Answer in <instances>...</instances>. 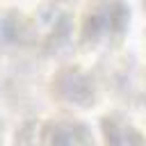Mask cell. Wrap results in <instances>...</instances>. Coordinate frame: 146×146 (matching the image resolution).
<instances>
[{"label": "cell", "mask_w": 146, "mask_h": 146, "mask_svg": "<svg viewBox=\"0 0 146 146\" xmlns=\"http://www.w3.org/2000/svg\"><path fill=\"white\" fill-rule=\"evenodd\" d=\"M50 96L68 112H87L100 103V87L89 68L64 64L50 78Z\"/></svg>", "instance_id": "7a4b0ae2"}, {"label": "cell", "mask_w": 146, "mask_h": 146, "mask_svg": "<svg viewBox=\"0 0 146 146\" xmlns=\"http://www.w3.org/2000/svg\"><path fill=\"white\" fill-rule=\"evenodd\" d=\"M5 144V123H2V119H0V146Z\"/></svg>", "instance_id": "277c9868"}, {"label": "cell", "mask_w": 146, "mask_h": 146, "mask_svg": "<svg viewBox=\"0 0 146 146\" xmlns=\"http://www.w3.org/2000/svg\"><path fill=\"white\" fill-rule=\"evenodd\" d=\"M18 146H96V137L84 121L73 114H59L27 121Z\"/></svg>", "instance_id": "6da1fadb"}, {"label": "cell", "mask_w": 146, "mask_h": 146, "mask_svg": "<svg viewBox=\"0 0 146 146\" xmlns=\"http://www.w3.org/2000/svg\"><path fill=\"white\" fill-rule=\"evenodd\" d=\"M98 146H146V139L132 119L107 112L98 121Z\"/></svg>", "instance_id": "3957f363"}]
</instances>
